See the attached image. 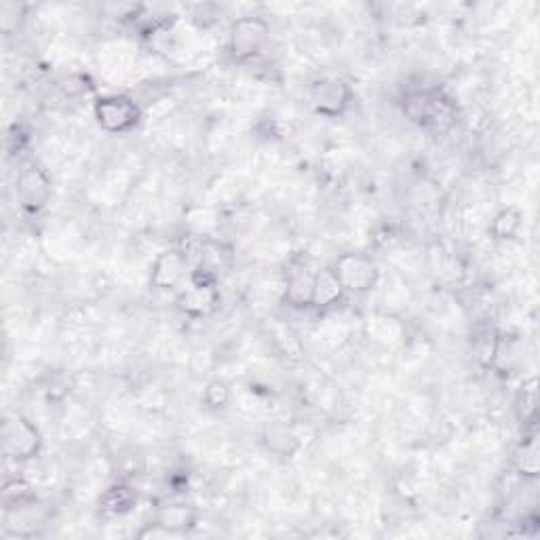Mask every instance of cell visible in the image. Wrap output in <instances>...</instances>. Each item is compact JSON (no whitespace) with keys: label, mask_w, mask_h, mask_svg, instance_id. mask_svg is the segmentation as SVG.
<instances>
[{"label":"cell","mask_w":540,"mask_h":540,"mask_svg":"<svg viewBox=\"0 0 540 540\" xmlns=\"http://www.w3.org/2000/svg\"><path fill=\"white\" fill-rule=\"evenodd\" d=\"M268 41H270V26L266 19L258 15H245L237 17L235 22L230 24L226 49L228 55L233 57V62L247 64L262 55Z\"/></svg>","instance_id":"obj_1"},{"label":"cell","mask_w":540,"mask_h":540,"mask_svg":"<svg viewBox=\"0 0 540 540\" xmlns=\"http://www.w3.org/2000/svg\"><path fill=\"white\" fill-rule=\"evenodd\" d=\"M220 304V279L197 273V270H192L190 279L176 296L178 311L190 319H207L220 311Z\"/></svg>","instance_id":"obj_2"},{"label":"cell","mask_w":540,"mask_h":540,"mask_svg":"<svg viewBox=\"0 0 540 540\" xmlns=\"http://www.w3.org/2000/svg\"><path fill=\"white\" fill-rule=\"evenodd\" d=\"M403 114L424 129H443L454 119L450 100L437 89H410L403 95Z\"/></svg>","instance_id":"obj_3"},{"label":"cell","mask_w":540,"mask_h":540,"mask_svg":"<svg viewBox=\"0 0 540 540\" xmlns=\"http://www.w3.org/2000/svg\"><path fill=\"white\" fill-rule=\"evenodd\" d=\"M93 119L110 135H127L142 121V108L129 95L112 93L93 102Z\"/></svg>","instance_id":"obj_4"},{"label":"cell","mask_w":540,"mask_h":540,"mask_svg":"<svg viewBox=\"0 0 540 540\" xmlns=\"http://www.w3.org/2000/svg\"><path fill=\"white\" fill-rule=\"evenodd\" d=\"M344 287L346 296H365L374 292L380 283V268L376 260L361 252H346L332 264Z\"/></svg>","instance_id":"obj_5"},{"label":"cell","mask_w":540,"mask_h":540,"mask_svg":"<svg viewBox=\"0 0 540 540\" xmlns=\"http://www.w3.org/2000/svg\"><path fill=\"white\" fill-rule=\"evenodd\" d=\"M43 446H45L43 435L30 418L22 414H13L5 418L3 448L9 458H13L15 462H30L41 456Z\"/></svg>","instance_id":"obj_6"},{"label":"cell","mask_w":540,"mask_h":540,"mask_svg":"<svg viewBox=\"0 0 540 540\" xmlns=\"http://www.w3.org/2000/svg\"><path fill=\"white\" fill-rule=\"evenodd\" d=\"M353 85L342 76H321L311 87V106L325 119H340L353 106Z\"/></svg>","instance_id":"obj_7"},{"label":"cell","mask_w":540,"mask_h":540,"mask_svg":"<svg viewBox=\"0 0 540 540\" xmlns=\"http://www.w3.org/2000/svg\"><path fill=\"white\" fill-rule=\"evenodd\" d=\"M15 199L28 214H38L51 201V178L43 165L24 163L15 176Z\"/></svg>","instance_id":"obj_8"},{"label":"cell","mask_w":540,"mask_h":540,"mask_svg":"<svg viewBox=\"0 0 540 540\" xmlns=\"http://www.w3.org/2000/svg\"><path fill=\"white\" fill-rule=\"evenodd\" d=\"M192 273V262L182 247L163 249L150 266V285L157 292H176Z\"/></svg>","instance_id":"obj_9"},{"label":"cell","mask_w":540,"mask_h":540,"mask_svg":"<svg viewBox=\"0 0 540 540\" xmlns=\"http://www.w3.org/2000/svg\"><path fill=\"white\" fill-rule=\"evenodd\" d=\"M315 270L306 260H294L285 270L283 300L292 308H311Z\"/></svg>","instance_id":"obj_10"},{"label":"cell","mask_w":540,"mask_h":540,"mask_svg":"<svg viewBox=\"0 0 540 540\" xmlns=\"http://www.w3.org/2000/svg\"><path fill=\"white\" fill-rule=\"evenodd\" d=\"M152 524L159 526L165 536L188 534L199 526V511L188 503H167L154 511Z\"/></svg>","instance_id":"obj_11"},{"label":"cell","mask_w":540,"mask_h":540,"mask_svg":"<svg viewBox=\"0 0 540 540\" xmlns=\"http://www.w3.org/2000/svg\"><path fill=\"white\" fill-rule=\"evenodd\" d=\"M471 353L481 370H492L503 353V334L490 321L479 323L471 338Z\"/></svg>","instance_id":"obj_12"},{"label":"cell","mask_w":540,"mask_h":540,"mask_svg":"<svg viewBox=\"0 0 540 540\" xmlns=\"http://www.w3.org/2000/svg\"><path fill=\"white\" fill-rule=\"evenodd\" d=\"M344 298H346V292L332 266L315 270L311 308H315V311H330V308H336L338 304H342Z\"/></svg>","instance_id":"obj_13"},{"label":"cell","mask_w":540,"mask_h":540,"mask_svg":"<svg viewBox=\"0 0 540 540\" xmlns=\"http://www.w3.org/2000/svg\"><path fill=\"white\" fill-rule=\"evenodd\" d=\"M140 494L133 486L119 481V484L110 486L102 496H100V513L104 517H125L129 515L135 507H138Z\"/></svg>","instance_id":"obj_14"},{"label":"cell","mask_w":540,"mask_h":540,"mask_svg":"<svg viewBox=\"0 0 540 540\" xmlns=\"http://www.w3.org/2000/svg\"><path fill=\"white\" fill-rule=\"evenodd\" d=\"M264 448L279 458H292L300 450V437L287 422H270L262 431Z\"/></svg>","instance_id":"obj_15"},{"label":"cell","mask_w":540,"mask_h":540,"mask_svg":"<svg viewBox=\"0 0 540 540\" xmlns=\"http://www.w3.org/2000/svg\"><path fill=\"white\" fill-rule=\"evenodd\" d=\"M513 412L519 424L524 427V431L536 427V420H538V378L536 376H530L519 384V389L513 399Z\"/></svg>","instance_id":"obj_16"},{"label":"cell","mask_w":540,"mask_h":540,"mask_svg":"<svg viewBox=\"0 0 540 540\" xmlns=\"http://www.w3.org/2000/svg\"><path fill=\"white\" fill-rule=\"evenodd\" d=\"M522 226H524V211L517 205H507L496 211L488 226V233H490V239L496 243H509L517 239Z\"/></svg>","instance_id":"obj_17"},{"label":"cell","mask_w":540,"mask_h":540,"mask_svg":"<svg viewBox=\"0 0 540 540\" xmlns=\"http://www.w3.org/2000/svg\"><path fill=\"white\" fill-rule=\"evenodd\" d=\"M34 503H36V492L28 479L13 477L5 481L3 490H0V505H3L5 513H17V511L32 507Z\"/></svg>","instance_id":"obj_18"},{"label":"cell","mask_w":540,"mask_h":540,"mask_svg":"<svg viewBox=\"0 0 540 540\" xmlns=\"http://www.w3.org/2000/svg\"><path fill=\"white\" fill-rule=\"evenodd\" d=\"M538 435L536 427L524 431V441L519 443V448L515 452V469L519 475H524V479H536L540 471V458H538Z\"/></svg>","instance_id":"obj_19"},{"label":"cell","mask_w":540,"mask_h":540,"mask_svg":"<svg viewBox=\"0 0 540 540\" xmlns=\"http://www.w3.org/2000/svg\"><path fill=\"white\" fill-rule=\"evenodd\" d=\"M230 399H233V389L224 378H214L205 384L203 391V403L209 410H226L230 405Z\"/></svg>","instance_id":"obj_20"}]
</instances>
